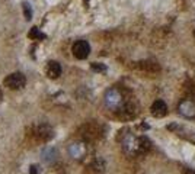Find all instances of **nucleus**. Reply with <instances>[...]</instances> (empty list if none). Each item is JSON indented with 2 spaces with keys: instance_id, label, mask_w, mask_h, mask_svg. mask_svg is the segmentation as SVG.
I'll return each mask as SVG.
<instances>
[{
  "instance_id": "f03ea898",
  "label": "nucleus",
  "mask_w": 195,
  "mask_h": 174,
  "mask_svg": "<svg viewBox=\"0 0 195 174\" xmlns=\"http://www.w3.org/2000/svg\"><path fill=\"white\" fill-rule=\"evenodd\" d=\"M25 75L22 73H13V74H9L6 79H5V86L9 87V89H22L25 86Z\"/></svg>"
},
{
  "instance_id": "20e7f679",
  "label": "nucleus",
  "mask_w": 195,
  "mask_h": 174,
  "mask_svg": "<svg viewBox=\"0 0 195 174\" xmlns=\"http://www.w3.org/2000/svg\"><path fill=\"white\" fill-rule=\"evenodd\" d=\"M168 113V106L163 100H156L151 105V115L156 118H163L165 115Z\"/></svg>"
},
{
  "instance_id": "7ed1b4c3",
  "label": "nucleus",
  "mask_w": 195,
  "mask_h": 174,
  "mask_svg": "<svg viewBox=\"0 0 195 174\" xmlns=\"http://www.w3.org/2000/svg\"><path fill=\"white\" fill-rule=\"evenodd\" d=\"M71 51H73V55L77 60H85V58L89 57L90 45H89V42H86V41H77V42H74Z\"/></svg>"
},
{
  "instance_id": "9d476101",
  "label": "nucleus",
  "mask_w": 195,
  "mask_h": 174,
  "mask_svg": "<svg viewBox=\"0 0 195 174\" xmlns=\"http://www.w3.org/2000/svg\"><path fill=\"white\" fill-rule=\"evenodd\" d=\"M29 38H32V39H42V38H45V35L41 34L38 28H32L31 32H29Z\"/></svg>"
},
{
  "instance_id": "4468645a",
  "label": "nucleus",
  "mask_w": 195,
  "mask_h": 174,
  "mask_svg": "<svg viewBox=\"0 0 195 174\" xmlns=\"http://www.w3.org/2000/svg\"><path fill=\"white\" fill-rule=\"evenodd\" d=\"M194 36H195V31H194Z\"/></svg>"
},
{
  "instance_id": "6e6552de",
  "label": "nucleus",
  "mask_w": 195,
  "mask_h": 174,
  "mask_svg": "<svg viewBox=\"0 0 195 174\" xmlns=\"http://www.w3.org/2000/svg\"><path fill=\"white\" fill-rule=\"evenodd\" d=\"M55 157H57V151L54 147H47L42 149V160L45 162H54L55 161Z\"/></svg>"
},
{
  "instance_id": "ddd939ff",
  "label": "nucleus",
  "mask_w": 195,
  "mask_h": 174,
  "mask_svg": "<svg viewBox=\"0 0 195 174\" xmlns=\"http://www.w3.org/2000/svg\"><path fill=\"white\" fill-rule=\"evenodd\" d=\"M29 174H40V168H38V166H31V168H29Z\"/></svg>"
},
{
  "instance_id": "f8f14e48",
  "label": "nucleus",
  "mask_w": 195,
  "mask_h": 174,
  "mask_svg": "<svg viewBox=\"0 0 195 174\" xmlns=\"http://www.w3.org/2000/svg\"><path fill=\"white\" fill-rule=\"evenodd\" d=\"M90 67H92L93 71H98V73H103V71H106V65H105V64H101V62H93Z\"/></svg>"
},
{
  "instance_id": "423d86ee",
  "label": "nucleus",
  "mask_w": 195,
  "mask_h": 174,
  "mask_svg": "<svg viewBox=\"0 0 195 174\" xmlns=\"http://www.w3.org/2000/svg\"><path fill=\"white\" fill-rule=\"evenodd\" d=\"M179 112H181L183 116H186V118H194L195 116V105L189 100L182 102L181 105H179Z\"/></svg>"
},
{
  "instance_id": "39448f33",
  "label": "nucleus",
  "mask_w": 195,
  "mask_h": 174,
  "mask_svg": "<svg viewBox=\"0 0 195 174\" xmlns=\"http://www.w3.org/2000/svg\"><path fill=\"white\" fill-rule=\"evenodd\" d=\"M85 152H86V148H85V145L80 144V142H74V144H71V145L68 147V154H70V157H73L76 160L82 158V157L85 155Z\"/></svg>"
},
{
  "instance_id": "1a4fd4ad",
  "label": "nucleus",
  "mask_w": 195,
  "mask_h": 174,
  "mask_svg": "<svg viewBox=\"0 0 195 174\" xmlns=\"http://www.w3.org/2000/svg\"><path fill=\"white\" fill-rule=\"evenodd\" d=\"M38 136H40L42 141H48L50 138H53V129H50L48 126H40L38 129Z\"/></svg>"
},
{
  "instance_id": "0eeeda50",
  "label": "nucleus",
  "mask_w": 195,
  "mask_h": 174,
  "mask_svg": "<svg viewBox=\"0 0 195 174\" xmlns=\"http://www.w3.org/2000/svg\"><path fill=\"white\" fill-rule=\"evenodd\" d=\"M47 75L50 79H57L61 74V65L57 62V61H50L47 64Z\"/></svg>"
},
{
  "instance_id": "9b49d317",
  "label": "nucleus",
  "mask_w": 195,
  "mask_h": 174,
  "mask_svg": "<svg viewBox=\"0 0 195 174\" xmlns=\"http://www.w3.org/2000/svg\"><path fill=\"white\" fill-rule=\"evenodd\" d=\"M22 6H23V13H25V18H26L28 20L32 19V9H31V5H29V3H23Z\"/></svg>"
},
{
  "instance_id": "f257e3e1",
  "label": "nucleus",
  "mask_w": 195,
  "mask_h": 174,
  "mask_svg": "<svg viewBox=\"0 0 195 174\" xmlns=\"http://www.w3.org/2000/svg\"><path fill=\"white\" fill-rule=\"evenodd\" d=\"M122 103V97L120 92L118 90H115V89H111V90H108L106 94H105V105H106L109 109H118V107L121 106Z\"/></svg>"
},
{
  "instance_id": "2eb2a0df",
  "label": "nucleus",
  "mask_w": 195,
  "mask_h": 174,
  "mask_svg": "<svg viewBox=\"0 0 195 174\" xmlns=\"http://www.w3.org/2000/svg\"><path fill=\"white\" fill-rule=\"evenodd\" d=\"M0 94H2V93H0Z\"/></svg>"
}]
</instances>
